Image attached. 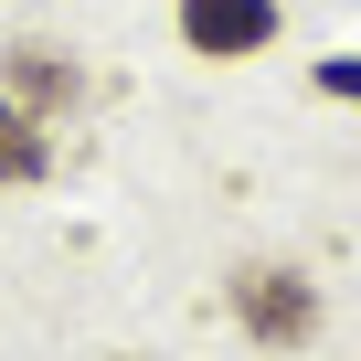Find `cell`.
I'll use <instances>...</instances> for the list:
<instances>
[{
    "mask_svg": "<svg viewBox=\"0 0 361 361\" xmlns=\"http://www.w3.org/2000/svg\"><path fill=\"white\" fill-rule=\"evenodd\" d=\"M224 308H234V329L266 340V350H308V340H319V276L287 266V255H245V266L224 276Z\"/></svg>",
    "mask_w": 361,
    "mask_h": 361,
    "instance_id": "obj_1",
    "label": "cell"
},
{
    "mask_svg": "<svg viewBox=\"0 0 361 361\" xmlns=\"http://www.w3.org/2000/svg\"><path fill=\"white\" fill-rule=\"evenodd\" d=\"M0 96L54 128V117L85 96V75H75V54H54V43H11V54H0Z\"/></svg>",
    "mask_w": 361,
    "mask_h": 361,
    "instance_id": "obj_2",
    "label": "cell"
},
{
    "mask_svg": "<svg viewBox=\"0 0 361 361\" xmlns=\"http://www.w3.org/2000/svg\"><path fill=\"white\" fill-rule=\"evenodd\" d=\"M180 43L192 54H266L276 43V0H180Z\"/></svg>",
    "mask_w": 361,
    "mask_h": 361,
    "instance_id": "obj_3",
    "label": "cell"
},
{
    "mask_svg": "<svg viewBox=\"0 0 361 361\" xmlns=\"http://www.w3.org/2000/svg\"><path fill=\"white\" fill-rule=\"evenodd\" d=\"M54 149H43V117H22L11 96H0V180H43Z\"/></svg>",
    "mask_w": 361,
    "mask_h": 361,
    "instance_id": "obj_4",
    "label": "cell"
},
{
    "mask_svg": "<svg viewBox=\"0 0 361 361\" xmlns=\"http://www.w3.org/2000/svg\"><path fill=\"white\" fill-rule=\"evenodd\" d=\"M319 96H361V54L350 64H319Z\"/></svg>",
    "mask_w": 361,
    "mask_h": 361,
    "instance_id": "obj_5",
    "label": "cell"
}]
</instances>
